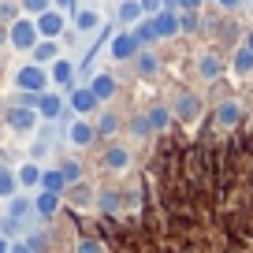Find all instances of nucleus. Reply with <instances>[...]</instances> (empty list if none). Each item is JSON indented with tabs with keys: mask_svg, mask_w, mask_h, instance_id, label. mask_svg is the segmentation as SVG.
Returning a JSON list of instances; mask_svg holds the SVG:
<instances>
[{
	"mask_svg": "<svg viewBox=\"0 0 253 253\" xmlns=\"http://www.w3.org/2000/svg\"><path fill=\"white\" fill-rule=\"evenodd\" d=\"M38 41H41V34H38V23L30 15H19L8 26V48H15V52H34Z\"/></svg>",
	"mask_w": 253,
	"mask_h": 253,
	"instance_id": "1",
	"label": "nucleus"
},
{
	"mask_svg": "<svg viewBox=\"0 0 253 253\" xmlns=\"http://www.w3.org/2000/svg\"><path fill=\"white\" fill-rule=\"evenodd\" d=\"M41 123L38 108H23V104H8L4 108V126H8L11 134H34Z\"/></svg>",
	"mask_w": 253,
	"mask_h": 253,
	"instance_id": "2",
	"label": "nucleus"
},
{
	"mask_svg": "<svg viewBox=\"0 0 253 253\" xmlns=\"http://www.w3.org/2000/svg\"><path fill=\"white\" fill-rule=\"evenodd\" d=\"M48 67H41V63H23V67H19L15 71V89H26V93H45L48 89Z\"/></svg>",
	"mask_w": 253,
	"mask_h": 253,
	"instance_id": "3",
	"label": "nucleus"
},
{
	"mask_svg": "<svg viewBox=\"0 0 253 253\" xmlns=\"http://www.w3.org/2000/svg\"><path fill=\"white\" fill-rule=\"evenodd\" d=\"M212 119H216L220 130H235V126L242 123V101H238V97H223V101L216 104Z\"/></svg>",
	"mask_w": 253,
	"mask_h": 253,
	"instance_id": "4",
	"label": "nucleus"
},
{
	"mask_svg": "<svg viewBox=\"0 0 253 253\" xmlns=\"http://www.w3.org/2000/svg\"><path fill=\"white\" fill-rule=\"evenodd\" d=\"M34 23H38V34H41V38H56V41H60V38H63V30H67V15H63L60 8L41 11Z\"/></svg>",
	"mask_w": 253,
	"mask_h": 253,
	"instance_id": "5",
	"label": "nucleus"
},
{
	"mask_svg": "<svg viewBox=\"0 0 253 253\" xmlns=\"http://www.w3.org/2000/svg\"><path fill=\"white\" fill-rule=\"evenodd\" d=\"M153 19V26H157V38L160 41H171V38H179L182 34V19H179V11L175 8H164V11H157V15H149Z\"/></svg>",
	"mask_w": 253,
	"mask_h": 253,
	"instance_id": "6",
	"label": "nucleus"
},
{
	"mask_svg": "<svg viewBox=\"0 0 253 253\" xmlns=\"http://www.w3.org/2000/svg\"><path fill=\"white\" fill-rule=\"evenodd\" d=\"M67 142H71L75 149H86V145H93V142H97V126L89 123L86 116L71 119V123H67Z\"/></svg>",
	"mask_w": 253,
	"mask_h": 253,
	"instance_id": "7",
	"label": "nucleus"
},
{
	"mask_svg": "<svg viewBox=\"0 0 253 253\" xmlns=\"http://www.w3.org/2000/svg\"><path fill=\"white\" fill-rule=\"evenodd\" d=\"M108 52H112V60H116V63H126V60H134V56L142 52V45H138V38H134L130 30H123V34H116V38H112Z\"/></svg>",
	"mask_w": 253,
	"mask_h": 253,
	"instance_id": "8",
	"label": "nucleus"
},
{
	"mask_svg": "<svg viewBox=\"0 0 253 253\" xmlns=\"http://www.w3.org/2000/svg\"><path fill=\"white\" fill-rule=\"evenodd\" d=\"M171 116L182 119V123H194V119L201 116V97H198V93H190V89H182V93L171 101Z\"/></svg>",
	"mask_w": 253,
	"mask_h": 253,
	"instance_id": "9",
	"label": "nucleus"
},
{
	"mask_svg": "<svg viewBox=\"0 0 253 253\" xmlns=\"http://www.w3.org/2000/svg\"><path fill=\"white\" fill-rule=\"evenodd\" d=\"M60 205H63V194H48V190H38V198H34V216L41 223H52L60 216Z\"/></svg>",
	"mask_w": 253,
	"mask_h": 253,
	"instance_id": "10",
	"label": "nucleus"
},
{
	"mask_svg": "<svg viewBox=\"0 0 253 253\" xmlns=\"http://www.w3.org/2000/svg\"><path fill=\"white\" fill-rule=\"evenodd\" d=\"M48 79H52V86H60V89H75V79H79V63H71L67 56H60L56 63H48Z\"/></svg>",
	"mask_w": 253,
	"mask_h": 253,
	"instance_id": "11",
	"label": "nucleus"
},
{
	"mask_svg": "<svg viewBox=\"0 0 253 253\" xmlns=\"http://www.w3.org/2000/svg\"><path fill=\"white\" fill-rule=\"evenodd\" d=\"M67 108H71L75 116H93V112L101 108V101L93 97V89H89V86H75L71 93H67Z\"/></svg>",
	"mask_w": 253,
	"mask_h": 253,
	"instance_id": "12",
	"label": "nucleus"
},
{
	"mask_svg": "<svg viewBox=\"0 0 253 253\" xmlns=\"http://www.w3.org/2000/svg\"><path fill=\"white\" fill-rule=\"evenodd\" d=\"M86 86H89V89H93V97H97V101H101V104H108V101H112V97H116V89H119V82H116V75H112V71H97V75H93V79H89V82H86Z\"/></svg>",
	"mask_w": 253,
	"mask_h": 253,
	"instance_id": "13",
	"label": "nucleus"
},
{
	"mask_svg": "<svg viewBox=\"0 0 253 253\" xmlns=\"http://www.w3.org/2000/svg\"><path fill=\"white\" fill-rule=\"evenodd\" d=\"M63 108H67V101H63L60 93H52V89H45V93L38 97V116L45 119V123L60 119V116H63Z\"/></svg>",
	"mask_w": 253,
	"mask_h": 253,
	"instance_id": "14",
	"label": "nucleus"
},
{
	"mask_svg": "<svg viewBox=\"0 0 253 253\" xmlns=\"http://www.w3.org/2000/svg\"><path fill=\"white\" fill-rule=\"evenodd\" d=\"M63 198H67L71 209H89V205H97V190L89 182H75V186L63 190Z\"/></svg>",
	"mask_w": 253,
	"mask_h": 253,
	"instance_id": "15",
	"label": "nucleus"
},
{
	"mask_svg": "<svg viewBox=\"0 0 253 253\" xmlns=\"http://www.w3.org/2000/svg\"><path fill=\"white\" fill-rule=\"evenodd\" d=\"M223 67H227V63H223L216 52H201V56H198V75H201L205 82H216V79H223Z\"/></svg>",
	"mask_w": 253,
	"mask_h": 253,
	"instance_id": "16",
	"label": "nucleus"
},
{
	"mask_svg": "<svg viewBox=\"0 0 253 253\" xmlns=\"http://www.w3.org/2000/svg\"><path fill=\"white\" fill-rule=\"evenodd\" d=\"M30 60H34V63H41V67H48V63H56V60H60V41H56V38H41L38 45H34Z\"/></svg>",
	"mask_w": 253,
	"mask_h": 253,
	"instance_id": "17",
	"label": "nucleus"
},
{
	"mask_svg": "<svg viewBox=\"0 0 253 253\" xmlns=\"http://www.w3.org/2000/svg\"><path fill=\"white\" fill-rule=\"evenodd\" d=\"M101 26H104V19H101L97 8H79L75 11V30L79 34H97Z\"/></svg>",
	"mask_w": 253,
	"mask_h": 253,
	"instance_id": "18",
	"label": "nucleus"
},
{
	"mask_svg": "<svg viewBox=\"0 0 253 253\" xmlns=\"http://www.w3.org/2000/svg\"><path fill=\"white\" fill-rule=\"evenodd\" d=\"M8 216H11V220H19L23 227H30V220H34V198L15 194V198L8 201Z\"/></svg>",
	"mask_w": 253,
	"mask_h": 253,
	"instance_id": "19",
	"label": "nucleus"
},
{
	"mask_svg": "<svg viewBox=\"0 0 253 253\" xmlns=\"http://www.w3.org/2000/svg\"><path fill=\"white\" fill-rule=\"evenodd\" d=\"M41 171H45V168H38V160H26L23 168H15L19 190H38V186H41Z\"/></svg>",
	"mask_w": 253,
	"mask_h": 253,
	"instance_id": "20",
	"label": "nucleus"
},
{
	"mask_svg": "<svg viewBox=\"0 0 253 253\" xmlns=\"http://www.w3.org/2000/svg\"><path fill=\"white\" fill-rule=\"evenodd\" d=\"M116 19L123 26H134V23H142V19H145V11H142L138 0H119V4H116Z\"/></svg>",
	"mask_w": 253,
	"mask_h": 253,
	"instance_id": "21",
	"label": "nucleus"
},
{
	"mask_svg": "<svg viewBox=\"0 0 253 253\" xmlns=\"http://www.w3.org/2000/svg\"><path fill=\"white\" fill-rule=\"evenodd\" d=\"M104 168H108V171H126V168H130V153H126L123 145H108V149H104Z\"/></svg>",
	"mask_w": 253,
	"mask_h": 253,
	"instance_id": "22",
	"label": "nucleus"
},
{
	"mask_svg": "<svg viewBox=\"0 0 253 253\" xmlns=\"http://www.w3.org/2000/svg\"><path fill=\"white\" fill-rule=\"evenodd\" d=\"M15 194H19V175H15V168L0 164V201H11Z\"/></svg>",
	"mask_w": 253,
	"mask_h": 253,
	"instance_id": "23",
	"label": "nucleus"
},
{
	"mask_svg": "<svg viewBox=\"0 0 253 253\" xmlns=\"http://www.w3.org/2000/svg\"><path fill=\"white\" fill-rule=\"evenodd\" d=\"M157 67H160V60L153 56V48H142V52L134 56V71H138V79H153V75H157Z\"/></svg>",
	"mask_w": 253,
	"mask_h": 253,
	"instance_id": "24",
	"label": "nucleus"
},
{
	"mask_svg": "<svg viewBox=\"0 0 253 253\" xmlns=\"http://www.w3.org/2000/svg\"><path fill=\"white\" fill-rule=\"evenodd\" d=\"M130 34H134V38H138V45H142V48H149V45H157V26H153V19H142V23H134V26H130Z\"/></svg>",
	"mask_w": 253,
	"mask_h": 253,
	"instance_id": "25",
	"label": "nucleus"
},
{
	"mask_svg": "<svg viewBox=\"0 0 253 253\" xmlns=\"http://www.w3.org/2000/svg\"><path fill=\"white\" fill-rule=\"evenodd\" d=\"M145 119H149V126L153 130H168V126H171V108H168V104H153L149 112H145Z\"/></svg>",
	"mask_w": 253,
	"mask_h": 253,
	"instance_id": "26",
	"label": "nucleus"
},
{
	"mask_svg": "<svg viewBox=\"0 0 253 253\" xmlns=\"http://www.w3.org/2000/svg\"><path fill=\"white\" fill-rule=\"evenodd\" d=\"M38 190H48V194H63L67 190V179H63L60 168H48V171H41V186Z\"/></svg>",
	"mask_w": 253,
	"mask_h": 253,
	"instance_id": "27",
	"label": "nucleus"
},
{
	"mask_svg": "<svg viewBox=\"0 0 253 253\" xmlns=\"http://www.w3.org/2000/svg\"><path fill=\"white\" fill-rule=\"evenodd\" d=\"M93 126H97V138H101V134H104V138H112L116 130H123V119H119L116 112L108 108V112H101V119H97Z\"/></svg>",
	"mask_w": 253,
	"mask_h": 253,
	"instance_id": "28",
	"label": "nucleus"
},
{
	"mask_svg": "<svg viewBox=\"0 0 253 253\" xmlns=\"http://www.w3.org/2000/svg\"><path fill=\"white\" fill-rule=\"evenodd\" d=\"M97 212L101 216L119 212V190H97Z\"/></svg>",
	"mask_w": 253,
	"mask_h": 253,
	"instance_id": "29",
	"label": "nucleus"
},
{
	"mask_svg": "<svg viewBox=\"0 0 253 253\" xmlns=\"http://www.w3.org/2000/svg\"><path fill=\"white\" fill-rule=\"evenodd\" d=\"M231 71L235 75H253V52L250 48H235V56H231Z\"/></svg>",
	"mask_w": 253,
	"mask_h": 253,
	"instance_id": "30",
	"label": "nucleus"
},
{
	"mask_svg": "<svg viewBox=\"0 0 253 253\" xmlns=\"http://www.w3.org/2000/svg\"><path fill=\"white\" fill-rule=\"evenodd\" d=\"M19 15H23V4H19V0H0V23L4 26H11Z\"/></svg>",
	"mask_w": 253,
	"mask_h": 253,
	"instance_id": "31",
	"label": "nucleus"
},
{
	"mask_svg": "<svg viewBox=\"0 0 253 253\" xmlns=\"http://www.w3.org/2000/svg\"><path fill=\"white\" fill-rule=\"evenodd\" d=\"M60 171H63V179H67V186L82 182V164H79V160H63V164H60Z\"/></svg>",
	"mask_w": 253,
	"mask_h": 253,
	"instance_id": "32",
	"label": "nucleus"
},
{
	"mask_svg": "<svg viewBox=\"0 0 253 253\" xmlns=\"http://www.w3.org/2000/svg\"><path fill=\"white\" fill-rule=\"evenodd\" d=\"M19 4H23V15H30V19H38L41 11L52 8V0H19Z\"/></svg>",
	"mask_w": 253,
	"mask_h": 253,
	"instance_id": "33",
	"label": "nucleus"
},
{
	"mask_svg": "<svg viewBox=\"0 0 253 253\" xmlns=\"http://www.w3.org/2000/svg\"><path fill=\"white\" fill-rule=\"evenodd\" d=\"M130 130H134V138H149V134H153V126H149V119H145V112L130 119Z\"/></svg>",
	"mask_w": 253,
	"mask_h": 253,
	"instance_id": "34",
	"label": "nucleus"
},
{
	"mask_svg": "<svg viewBox=\"0 0 253 253\" xmlns=\"http://www.w3.org/2000/svg\"><path fill=\"white\" fill-rule=\"evenodd\" d=\"M75 253H104V246L97 242V238H79V242H75Z\"/></svg>",
	"mask_w": 253,
	"mask_h": 253,
	"instance_id": "35",
	"label": "nucleus"
},
{
	"mask_svg": "<svg viewBox=\"0 0 253 253\" xmlns=\"http://www.w3.org/2000/svg\"><path fill=\"white\" fill-rule=\"evenodd\" d=\"M38 97H41V93H26V89H19V93H15V104H23V108H38Z\"/></svg>",
	"mask_w": 253,
	"mask_h": 253,
	"instance_id": "36",
	"label": "nucleus"
},
{
	"mask_svg": "<svg viewBox=\"0 0 253 253\" xmlns=\"http://www.w3.org/2000/svg\"><path fill=\"white\" fill-rule=\"evenodd\" d=\"M138 4H142L145 19H149V15H157V11H164V0H138Z\"/></svg>",
	"mask_w": 253,
	"mask_h": 253,
	"instance_id": "37",
	"label": "nucleus"
},
{
	"mask_svg": "<svg viewBox=\"0 0 253 253\" xmlns=\"http://www.w3.org/2000/svg\"><path fill=\"white\" fill-rule=\"evenodd\" d=\"M175 11H201V0H175Z\"/></svg>",
	"mask_w": 253,
	"mask_h": 253,
	"instance_id": "38",
	"label": "nucleus"
},
{
	"mask_svg": "<svg viewBox=\"0 0 253 253\" xmlns=\"http://www.w3.org/2000/svg\"><path fill=\"white\" fill-rule=\"evenodd\" d=\"M52 8H60L63 15H75V11H79V8H75V0H52Z\"/></svg>",
	"mask_w": 253,
	"mask_h": 253,
	"instance_id": "39",
	"label": "nucleus"
},
{
	"mask_svg": "<svg viewBox=\"0 0 253 253\" xmlns=\"http://www.w3.org/2000/svg\"><path fill=\"white\" fill-rule=\"evenodd\" d=\"M8 253H34V250H30V242L23 238V242H11V250H8Z\"/></svg>",
	"mask_w": 253,
	"mask_h": 253,
	"instance_id": "40",
	"label": "nucleus"
},
{
	"mask_svg": "<svg viewBox=\"0 0 253 253\" xmlns=\"http://www.w3.org/2000/svg\"><path fill=\"white\" fill-rule=\"evenodd\" d=\"M238 4H242V0H220V8H223V11H235Z\"/></svg>",
	"mask_w": 253,
	"mask_h": 253,
	"instance_id": "41",
	"label": "nucleus"
},
{
	"mask_svg": "<svg viewBox=\"0 0 253 253\" xmlns=\"http://www.w3.org/2000/svg\"><path fill=\"white\" fill-rule=\"evenodd\" d=\"M11 250V238H4V235H0V253H8Z\"/></svg>",
	"mask_w": 253,
	"mask_h": 253,
	"instance_id": "42",
	"label": "nucleus"
},
{
	"mask_svg": "<svg viewBox=\"0 0 253 253\" xmlns=\"http://www.w3.org/2000/svg\"><path fill=\"white\" fill-rule=\"evenodd\" d=\"M0 45H8V26L0 23Z\"/></svg>",
	"mask_w": 253,
	"mask_h": 253,
	"instance_id": "43",
	"label": "nucleus"
},
{
	"mask_svg": "<svg viewBox=\"0 0 253 253\" xmlns=\"http://www.w3.org/2000/svg\"><path fill=\"white\" fill-rule=\"evenodd\" d=\"M242 45H246V48H250V52H253V30L246 34V41H242Z\"/></svg>",
	"mask_w": 253,
	"mask_h": 253,
	"instance_id": "44",
	"label": "nucleus"
},
{
	"mask_svg": "<svg viewBox=\"0 0 253 253\" xmlns=\"http://www.w3.org/2000/svg\"><path fill=\"white\" fill-rule=\"evenodd\" d=\"M116 4H119V0H116Z\"/></svg>",
	"mask_w": 253,
	"mask_h": 253,
	"instance_id": "45",
	"label": "nucleus"
}]
</instances>
